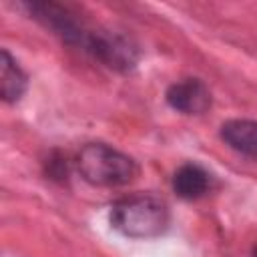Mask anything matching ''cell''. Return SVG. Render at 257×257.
<instances>
[{
    "label": "cell",
    "instance_id": "cell-1",
    "mask_svg": "<svg viewBox=\"0 0 257 257\" xmlns=\"http://www.w3.org/2000/svg\"><path fill=\"white\" fill-rule=\"evenodd\" d=\"M171 221L165 201L153 195H135L110 207V225L131 239H153L167 231Z\"/></svg>",
    "mask_w": 257,
    "mask_h": 257
},
{
    "label": "cell",
    "instance_id": "cell-2",
    "mask_svg": "<svg viewBox=\"0 0 257 257\" xmlns=\"http://www.w3.org/2000/svg\"><path fill=\"white\" fill-rule=\"evenodd\" d=\"M80 177L94 187H122L137 179L139 165L128 155L104 143H88L76 155Z\"/></svg>",
    "mask_w": 257,
    "mask_h": 257
},
{
    "label": "cell",
    "instance_id": "cell-3",
    "mask_svg": "<svg viewBox=\"0 0 257 257\" xmlns=\"http://www.w3.org/2000/svg\"><path fill=\"white\" fill-rule=\"evenodd\" d=\"M22 6L30 14V18H34L44 28L60 36L66 44H72L78 48L84 46L90 30H86L66 6H60L56 2H26Z\"/></svg>",
    "mask_w": 257,
    "mask_h": 257
},
{
    "label": "cell",
    "instance_id": "cell-4",
    "mask_svg": "<svg viewBox=\"0 0 257 257\" xmlns=\"http://www.w3.org/2000/svg\"><path fill=\"white\" fill-rule=\"evenodd\" d=\"M82 50L92 54L104 66L120 70V72L133 70L139 60L137 48L126 38L112 34V32H104V30H90Z\"/></svg>",
    "mask_w": 257,
    "mask_h": 257
},
{
    "label": "cell",
    "instance_id": "cell-5",
    "mask_svg": "<svg viewBox=\"0 0 257 257\" xmlns=\"http://www.w3.org/2000/svg\"><path fill=\"white\" fill-rule=\"evenodd\" d=\"M165 98L171 108L183 114H203L211 106V90L199 78H185L173 82L167 88Z\"/></svg>",
    "mask_w": 257,
    "mask_h": 257
},
{
    "label": "cell",
    "instance_id": "cell-6",
    "mask_svg": "<svg viewBox=\"0 0 257 257\" xmlns=\"http://www.w3.org/2000/svg\"><path fill=\"white\" fill-rule=\"evenodd\" d=\"M225 145L233 151L257 161V120L249 118H231L221 124L219 131Z\"/></svg>",
    "mask_w": 257,
    "mask_h": 257
},
{
    "label": "cell",
    "instance_id": "cell-7",
    "mask_svg": "<svg viewBox=\"0 0 257 257\" xmlns=\"http://www.w3.org/2000/svg\"><path fill=\"white\" fill-rule=\"evenodd\" d=\"M28 88V76L10 56L6 48L0 50V96L4 102H18Z\"/></svg>",
    "mask_w": 257,
    "mask_h": 257
},
{
    "label": "cell",
    "instance_id": "cell-8",
    "mask_svg": "<svg viewBox=\"0 0 257 257\" xmlns=\"http://www.w3.org/2000/svg\"><path fill=\"white\" fill-rule=\"evenodd\" d=\"M173 191L185 201H195L209 191V173L199 165L187 163L175 171Z\"/></svg>",
    "mask_w": 257,
    "mask_h": 257
},
{
    "label": "cell",
    "instance_id": "cell-9",
    "mask_svg": "<svg viewBox=\"0 0 257 257\" xmlns=\"http://www.w3.org/2000/svg\"><path fill=\"white\" fill-rule=\"evenodd\" d=\"M253 257H257V247H255V249H253Z\"/></svg>",
    "mask_w": 257,
    "mask_h": 257
}]
</instances>
